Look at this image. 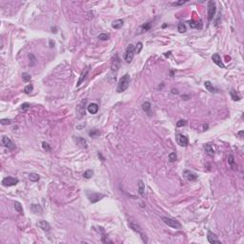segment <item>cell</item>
Masks as SVG:
<instances>
[{
    "instance_id": "5",
    "label": "cell",
    "mask_w": 244,
    "mask_h": 244,
    "mask_svg": "<svg viewBox=\"0 0 244 244\" xmlns=\"http://www.w3.org/2000/svg\"><path fill=\"white\" fill-rule=\"evenodd\" d=\"M216 13V6L215 1H209L208 2V20L211 21L215 17V14Z\"/></svg>"
},
{
    "instance_id": "25",
    "label": "cell",
    "mask_w": 244,
    "mask_h": 244,
    "mask_svg": "<svg viewBox=\"0 0 244 244\" xmlns=\"http://www.w3.org/2000/svg\"><path fill=\"white\" fill-rule=\"evenodd\" d=\"M145 192V184L143 183V181L140 180L138 182V194L140 196H144Z\"/></svg>"
},
{
    "instance_id": "17",
    "label": "cell",
    "mask_w": 244,
    "mask_h": 244,
    "mask_svg": "<svg viewBox=\"0 0 244 244\" xmlns=\"http://www.w3.org/2000/svg\"><path fill=\"white\" fill-rule=\"evenodd\" d=\"M86 101H87L86 99L83 100V101H82V102L80 103V105H79L78 107H77V111H76V112H77V113H78V115H80L78 118H81L82 116H85V107H84L85 105L83 106V104H84V103L86 102Z\"/></svg>"
},
{
    "instance_id": "14",
    "label": "cell",
    "mask_w": 244,
    "mask_h": 244,
    "mask_svg": "<svg viewBox=\"0 0 244 244\" xmlns=\"http://www.w3.org/2000/svg\"><path fill=\"white\" fill-rule=\"evenodd\" d=\"M120 67V59L118 57V55H116L115 58H113V62H112V71L113 72H116L118 71V69Z\"/></svg>"
},
{
    "instance_id": "21",
    "label": "cell",
    "mask_w": 244,
    "mask_h": 244,
    "mask_svg": "<svg viewBox=\"0 0 244 244\" xmlns=\"http://www.w3.org/2000/svg\"><path fill=\"white\" fill-rule=\"evenodd\" d=\"M123 20L122 19H117V20H116V21H113V24H112V27H113V29H120L121 27L123 26Z\"/></svg>"
},
{
    "instance_id": "27",
    "label": "cell",
    "mask_w": 244,
    "mask_h": 244,
    "mask_svg": "<svg viewBox=\"0 0 244 244\" xmlns=\"http://www.w3.org/2000/svg\"><path fill=\"white\" fill-rule=\"evenodd\" d=\"M40 178V176L37 175V173H32L29 175V179L31 181H32V182H36V181H38Z\"/></svg>"
},
{
    "instance_id": "18",
    "label": "cell",
    "mask_w": 244,
    "mask_h": 244,
    "mask_svg": "<svg viewBox=\"0 0 244 244\" xmlns=\"http://www.w3.org/2000/svg\"><path fill=\"white\" fill-rule=\"evenodd\" d=\"M89 67H87V68H85V70L83 72H82V74H81V75H80V78H79V80H78V82H77V84H76V86L78 87V86H80L81 85V83L83 81H84V79L86 78V76H87V74H88V73H89Z\"/></svg>"
},
{
    "instance_id": "7",
    "label": "cell",
    "mask_w": 244,
    "mask_h": 244,
    "mask_svg": "<svg viewBox=\"0 0 244 244\" xmlns=\"http://www.w3.org/2000/svg\"><path fill=\"white\" fill-rule=\"evenodd\" d=\"M87 197H88L89 200L92 202V203H95V202L99 201V200L102 199V198L105 197V196H104V194H97V193H94V192H92V193L87 192Z\"/></svg>"
},
{
    "instance_id": "10",
    "label": "cell",
    "mask_w": 244,
    "mask_h": 244,
    "mask_svg": "<svg viewBox=\"0 0 244 244\" xmlns=\"http://www.w3.org/2000/svg\"><path fill=\"white\" fill-rule=\"evenodd\" d=\"M2 144L6 148H8L9 150H13L15 148V145L13 144V142L8 137H6V135H3L2 137Z\"/></svg>"
},
{
    "instance_id": "37",
    "label": "cell",
    "mask_w": 244,
    "mask_h": 244,
    "mask_svg": "<svg viewBox=\"0 0 244 244\" xmlns=\"http://www.w3.org/2000/svg\"><path fill=\"white\" fill-rule=\"evenodd\" d=\"M42 147H43V149L46 151V152H51V151H52V148H51V146L48 144L47 142H43V143H42Z\"/></svg>"
},
{
    "instance_id": "30",
    "label": "cell",
    "mask_w": 244,
    "mask_h": 244,
    "mask_svg": "<svg viewBox=\"0 0 244 244\" xmlns=\"http://www.w3.org/2000/svg\"><path fill=\"white\" fill-rule=\"evenodd\" d=\"M31 210H32L34 213L42 212V209L40 208L39 205H35V204H32V207H31Z\"/></svg>"
},
{
    "instance_id": "34",
    "label": "cell",
    "mask_w": 244,
    "mask_h": 244,
    "mask_svg": "<svg viewBox=\"0 0 244 244\" xmlns=\"http://www.w3.org/2000/svg\"><path fill=\"white\" fill-rule=\"evenodd\" d=\"M98 38L100 40H108L110 38V34H100L98 35Z\"/></svg>"
},
{
    "instance_id": "9",
    "label": "cell",
    "mask_w": 244,
    "mask_h": 244,
    "mask_svg": "<svg viewBox=\"0 0 244 244\" xmlns=\"http://www.w3.org/2000/svg\"><path fill=\"white\" fill-rule=\"evenodd\" d=\"M182 175H183L184 178L187 179L188 181H194L197 179V173H193V172H191V171H189V170H184Z\"/></svg>"
},
{
    "instance_id": "26",
    "label": "cell",
    "mask_w": 244,
    "mask_h": 244,
    "mask_svg": "<svg viewBox=\"0 0 244 244\" xmlns=\"http://www.w3.org/2000/svg\"><path fill=\"white\" fill-rule=\"evenodd\" d=\"M89 135L93 138H95V137H99L100 135V132L97 130V129H93L92 131L89 133Z\"/></svg>"
},
{
    "instance_id": "39",
    "label": "cell",
    "mask_w": 244,
    "mask_h": 244,
    "mask_svg": "<svg viewBox=\"0 0 244 244\" xmlns=\"http://www.w3.org/2000/svg\"><path fill=\"white\" fill-rule=\"evenodd\" d=\"M150 28H151V22H147V23L145 24V25H143L142 26V32H147V31H149Z\"/></svg>"
},
{
    "instance_id": "20",
    "label": "cell",
    "mask_w": 244,
    "mask_h": 244,
    "mask_svg": "<svg viewBox=\"0 0 244 244\" xmlns=\"http://www.w3.org/2000/svg\"><path fill=\"white\" fill-rule=\"evenodd\" d=\"M204 86H205V88H206V90H208V91L211 93H216V91H218L210 81H205Z\"/></svg>"
},
{
    "instance_id": "1",
    "label": "cell",
    "mask_w": 244,
    "mask_h": 244,
    "mask_svg": "<svg viewBox=\"0 0 244 244\" xmlns=\"http://www.w3.org/2000/svg\"><path fill=\"white\" fill-rule=\"evenodd\" d=\"M130 82H131V77L128 74H124L122 77L120 78L119 82L117 84V88H116V92L117 93H123L125 92L127 89H128L129 85H130Z\"/></svg>"
},
{
    "instance_id": "4",
    "label": "cell",
    "mask_w": 244,
    "mask_h": 244,
    "mask_svg": "<svg viewBox=\"0 0 244 244\" xmlns=\"http://www.w3.org/2000/svg\"><path fill=\"white\" fill-rule=\"evenodd\" d=\"M129 226H130V227H131V229H133L134 232H137V233H138L139 235H140V236H141V238H142V240H143V242L147 243V242H148L147 236H146V235L143 233V230H142V228L138 225V224H137V223L129 222Z\"/></svg>"
},
{
    "instance_id": "38",
    "label": "cell",
    "mask_w": 244,
    "mask_h": 244,
    "mask_svg": "<svg viewBox=\"0 0 244 244\" xmlns=\"http://www.w3.org/2000/svg\"><path fill=\"white\" fill-rule=\"evenodd\" d=\"M228 162H229V164L231 165L232 168H234V167H235V158H234V156H233L232 155H229V158H228Z\"/></svg>"
},
{
    "instance_id": "35",
    "label": "cell",
    "mask_w": 244,
    "mask_h": 244,
    "mask_svg": "<svg viewBox=\"0 0 244 244\" xmlns=\"http://www.w3.org/2000/svg\"><path fill=\"white\" fill-rule=\"evenodd\" d=\"M176 154L175 152L173 153H171L170 155H169V160H170L171 162H175L176 160Z\"/></svg>"
},
{
    "instance_id": "13",
    "label": "cell",
    "mask_w": 244,
    "mask_h": 244,
    "mask_svg": "<svg viewBox=\"0 0 244 244\" xmlns=\"http://www.w3.org/2000/svg\"><path fill=\"white\" fill-rule=\"evenodd\" d=\"M74 141L78 146H80L81 148H84V149H87L88 148V142L85 138L81 137H74Z\"/></svg>"
},
{
    "instance_id": "41",
    "label": "cell",
    "mask_w": 244,
    "mask_h": 244,
    "mask_svg": "<svg viewBox=\"0 0 244 244\" xmlns=\"http://www.w3.org/2000/svg\"><path fill=\"white\" fill-rule=\"evenodd\" d=\"M188 23H189L191 28H198V22H196V21H194V20H192V21H189Z\"/></svg>"
},
{
    "instance_id": "42",
    "label": "cell",
    "mask_w": 244,
    "mask_h": 244,
    "mask_svg": "<svg viewBox=\"0 0 244 244\" xmlns=\"http://www.w3.org/2000/svg\"><path fill=\"white\" fill-rule=\"evenodd\" d=\"M137 47L135 48V53H139L140 52H141L142 47H143V46H142V43H141V42H138V43H137Z\"/></svg>"
},
{
    "instance_id": "43",
    "label": "cell",
    "mask_w": 244,
    "mask_h": 244,
    "mask_svg": "<svg viewBox=\"0 0 244 244\" xmlns=\"http://www.w3.org/2000/svg\"><path fill=\"white\" fill-rule=\"evenodd\" d=\"M188 1H183V0H181V1H178V2H173L172 3V6H180V5H184L185 3H187Z\"/></svg>"
},
{
    "instance_id": "31",
    "label": "cell",
    "mask_w": 244,
    "mask_h": 244,
    "mask_svg": "<svg viewBox=\"0 0 244 244\" xmlns=\"http://www.w3.org/2000/svg\"><path fill=\"white\" fill-rule=\"evenodd\" d=\"M32 90H34V86H32V84H29V85H27V86L24 88V93L29 95L30 93L32 92Z\"/></svg>"
},
{
    "instance_id": "29",
    "label": "cell",
    "mask_w": 244,
    "mask_h": 244,
    "mask_svg": "<svg viewBox=\"0 0 244 244\" xmlns=\"http://www.w3.org/2000/svg\"><path fill=\"white\" fill-rule=\"evenodd\" d=\"M93 175H94V171L93 170H87V171H85L84 172V173H83V176H84L85 178H87V179H89V178H91L93 176Z\"/></svg>"
},
{
    "instance_id": "22",
    "label": "cell",
    "mask_w": 244,
    "mask_h": 244,
    "mask_svg": "<svg viewBox=\"0 0 244 244\" xmlns=\"http://www.w3.org/2000/svg\"><path fill=\"white\" fill-rule=\"evenodd\" d=\"M204 150L206 151V153H207L208 155H211V156H214V155H215V151H214V149L212 148L211 145H209V144L204 145Z\"/></svg>"
},
{
    "instance_id": "2",
    "label": "cell",
    "mask_w": 244,
    "mask_h": 244,
    "mask_svg": "<svg viewBox=\"0 0 244 244\" xmlns=\"http://www.w3.org/2000/svg\"><path fill=\"white\" fill-rule=\"evenodd\" d=\"M134 53H135V47L133 44L128 45V47L126 48L125 53H124V60L126 61L127 63H131L134 59Z\"/></svg>"
},
{
    "instance_id": "36",
    "label": "cell",
    "mask_w": 244,
    "mask_h": 244,
    "mask_svg": "<svg viewBox=\"0 0 244 244\" xmlns=\"http://www.w3.org/2000/svg\"><path fill=\"white\" fill-rule=\"evenodd\" d=\"M0 123H1V125H10L12 123V120L8 119V118H3L0 120Z\"/></svg>"
},
{
    "instance_id": "24",
    "label": "cell",
    "mask_w": 244,
    "mask_h": 244,
    "mask_svg": "<svg viewBox=\"0 0 244 244\" xmlns=\"http://www.w3.org/2000/svg\"><path fill=\"white\" fill-rule=\"evenodd\" d=\"M230 95H231L232 99H233L234 101H238V100H240V96H239L238 94L236 92V90L232 89L231 92H230Z\"/></svg>"
},
{
    "instance_id": "3",
    "label": "cell",
    "mask_w": 244,
    "mask_h": 244,
    "mask_svg": "<svg viewBox=\"0 0 244 244\" xmlns=\"http://www.w3.org/2000/svg\"><path fill=\"white\" fill-rule=\"evenodd\" d=\"M162 221L165 223L166 225H168L169 227H172L173 229H176V230H179V229L182 228V225L176 219H173L171 218H167V216H162Z\"/></svg>"
},
{
    "instance_id": "45",
    "label": "cell",
    "mask_w": 244,
    "mask_h": 244,
    "mask_svg": "<svg viewBox=\"0 0 244 244\" xmlns=\"http://www.w3.org/2000/svg\"><path fill=\"white\" fill-rule=\"evenodd\" d=\"M170 53H171V52H169V53H166L165 55H166V56H169V55H170Z\"/></svg>"
},
{
    "instance_id": "15",
    "label": "cell",
    "mask_w": 244,
    "mask_h": 244,
    "mask_svg": "<svg viewBox=\"0 0 244 244\" xmlns=\"http://www.w3.org/2000/svg\"><path fill=\"white\" fill-rule=\"evenodd\" d=\"M87 109H88V112H89L90 113H92V115H95V113L98 112L99 107H98V105H97L96 103H91V104L88 105Z\"/></svg>"
},
{
    "instance_id": "12",
    "label": "cell",
    "mask_w": 244,
    "mask_h": 244,
    "mask_svg": "<svg viewBox=\"0 0 244 244\" xmlns=\"http://www.w3.org/2000/svg\"><path fill=\"white\" fill-rule=\"evenodd\" d=\"M212 60L214 61V63L216 64V65L218 66V67H220V68L224 69L225 68V65L223 64L222 60H221V57L220 55H218V53H215V55H213L212 56Z\"/></svg>"
},
{
    "instance_id": "33",
    "label": "cell",
    "mask_w": 244,
    "mask_h": 244,
    "mask_svg": "<svg viewBox=\"0 0 244 244\" xmlns=\"http://www.w3.org/2000/svg\"><path fill=\"white\" fill-rule=\"evenodd\" d=\"M30 107H31V105H30L29 103H23L21 105V107H20V110L22 111V112H27V111L29 110Z\"/></svg>"
},
{
    "instance_id": "19",
    "label": "cell",
    "mask_w": 244,
    "mask_h": 244,
    "mask_svg": "<svg viewBox=\"0 0 244 244\" xmlns=\"http://www.w3.org/2000/svg\"><path fill=\"white\" fill-rule=\"evenodd\" d=\"M142 109H143V111H144L145 113H147V115H149V116H152V107H151V104H150V102H148V101H146V102H144L143 104H142Z\"/></svg>"
},
{
    "instance_id": "40",
    "label": "cell",
    "mask_w": 244,
    "mask_h": 244,
    "mask_svg": "<svg viewBox=\"0 0 244 244\" xmlns=\"http://www.w3.org/2000/svg\"><path fill=\"white\" fill-rule=\"evenodd\" d=\"M186 124H187V121L185 120V119H181V120H178V121H177V123H176V127L185 126Z\"/></svg>"
},
{
    "instance_id": "16",
    "label": "cell",
    "mask_w": 244,
    "mask_h": 244,
    "mask_svg": "<svg viewBox=\"0 0 244 244\" xmlns=\"http://www.w3.org/2000/svg\"><path fill=\"white\" fill-rule=\"evenodd\" d=\"M37 226H38L40 229H42L43 231H50V229H51L50 224H49V222L46 220H40L39 222L37 223Z\"/></svg>"
},
{
    "instance_id": "8",
    "label": "cell",
    "mask_w": 244,
    "mask_h": 244,
    "mask_svg": "<svg viewBox=\"0 0 244 244\" xmlns=\"http://www.w3.org/2000/svg\"><path fill=\"white\" fill-rule=\"evenodd\" d=\"M176 142H177V144L180 145V146H182V147H185V146H187L188 145V138H187L184 134H179V133H176Z\"/></svg>"
},
{
    "instance_id": "23",
    "label": "cell",
    "mask_w": 244,
    "mask_h": 244,
    "mask_svg": "<svg viewBox=\"0 0 244 244\" xmlns=\"http://www.w3.org/2000/svg\"><path fill=\"white\" fill-rule=\"evenodd\" d=\"M14 209H15L16 212H18L20 215H23V214H24L23 207H22V205H21V203H20V202H18V201L14 202Z\"/></svg>"
},
{
    "instance_id": "28",
    "label": "cell",
    "mask_w": 244,
    "mask_h": 244,
    "mask_svg": "<svg viewBox=\"0 0 244 244\" xmlns=\"http://www.w3.org/2000/svg\"><path fill=\"white\" fill-rule=\"evenodd\" d=\"M177 31H178L180 34H184V32H186L187 29H186L185 24H184V23H179L178 26H177Z\"/></svg>"
},
{
    "instance_id": "11",
    "label": "cell",
    "mask_w": 244,
    "mask_h": 244,
    "mask_svg": "<svg viewBox=\"0 0 244 244\" xmlns=\"http://www.w3.org/2000/svg\"><path fill=\"white\" fill-rule=\"evenodd\" d=\"M207 239H208V241L210 242L211 244H215V243H218V244H220V243H221V241H220V240H218V236H216L215 234H214V233H213V232H211V231H208Z\"/></svg>"
},
{
    "instance_id": "6",
    "label": "cell",
    "mask_w": 244,
    "mask_h": 244,
    "mask_svg": "<svg viewBox=\"0 0 244 244\" xmlns=\"http://www.w3.org/2000/svg\"><path fill=\"white\" fill-rule=\"evenodd\" d=\"M19 180L16 177H13V176H7L2 180V185L5 187H11V186H15L16 184L18 183Z\"/></svg>"
},
{
    "instance_id": "44",
    "label": "cell",
    "mask_w": 244,
    "mask_h": 244,
    "mask_svg": "<svg viewBox=\"0 0 244 244\" xmlns=\"http://www.w3.org/2000/svg\"><path fill=\"white\" fill-rule=\"evenodd\" d=\"M243 134H244V132L243 131H240V132H238V133H237V135H239L240 137H243Z\"/></svg>"
},
{
    "instance_id": "32",
    "label": "cell",
    "mask_w": 244,
    "mask_h": 244,
    "mask_svg": "<svg viewBox=\"0 0 244 244\" xmlns=\"http://www.w3.org/2000/svg\"><path fill=\"white\" fill-rule=\"evenodd\" d=\"M22 77H23V81H25V82H29V81H31V79H32L31 74H29L28 73H23V74H22Z\"/></svg>"
}]
</instances>
